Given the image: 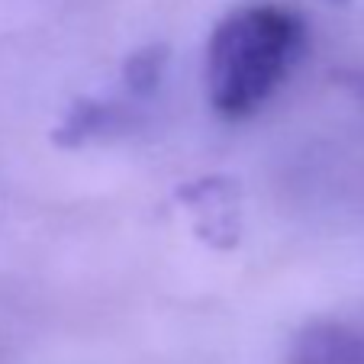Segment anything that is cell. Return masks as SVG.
Instances as JSON below:
<instances>
[{
  "label": "cell",
  "mask_w": 364,
  "mask_h": 364,
  "mask_svg": "<svg viewBox=\"0 0 364 364\" xmlns=\"http://www.w3.org/2000/svg\"><path fill=\"white\" fill-rule=\"evenodd\" d=\"M129 123H132V110L126 103L84 100L77 107H71V113L65 117L62 129H58V142L77 145V142H87V139L107 136V132H123Z\"/></svg>",
  "instance_id": "3"
},
{
  "label": "cell",
  "mask_w": 364,
  "mask_h": 364,
  "mask_svg": "<svg viewBox=\"0 0 364 364\" xmlns=\"http://www.w3.org/2000/svg\"><path fill=\"white\" fill-rule=\"evenodd\" d=\"M303 29L294 10L274 4L239 7L213 29L206 46V94L226 119H245L284 84L303 52Z\"/></svg>",
  "instance_id": "1"
},
{
  "label": "cell",
  "mask_w": 364,
  "mask_h": 364,
  "mask_svg": "<svg viewBox=\"0 0 364 364\" xmlns=\"http://www.w3.org/2000/svg\"><path fill=\"white\" fill-rule=\"evenodd\" d=\"M287 364H364V332L336 319H316L294 336Z\"/></svg>",
  "instance_id": "2"
}]
</instances>
